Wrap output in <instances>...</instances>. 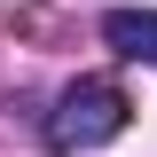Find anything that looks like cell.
I'll list each match as a JSON object with an SVG mask.
<instances>
[{
    "mask_svg": "<svg viewBox=\"0 0 157 157\" xmlns=\"http://www.w3.org/2000/svg\"><path fill=\"white\" fill-rule=\"evenodd\" d=\"M126 118H134V102L118 94L110 78H71V86L55 94V110H47V149H55V157L102 149V141L126 134Z\"/></svg>",
    "mask_w": 157,
    "mask_h": 157,
    "instance_id": "6da1fadb",
    "label": "cell"
},
{
    "mask_svg": "<svg viewBox=\"0 0 157 157\" xmlns=\"http://www.w3.org/2000/svg\"><path fill=\"white\" fill-rule=\"evenodd\" d=\"M102 39H110L126 63H149L157 71V8H110V16H102Z\"/></svg>",
    "mask_w": 157,
    "mask_h": 157,
    "instance_id": "7a4b0ae2",
    "label": "cell"
}]
</instances>
